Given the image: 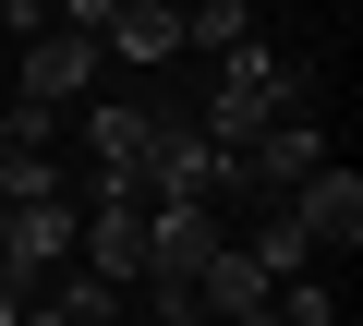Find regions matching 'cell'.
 <instances>
[{
  "instance_id": "1",
  "label": "cell",
  "mask_w": 363,
  "mask_h": 326,
  "mask_svg": "<svg viewBox=\"0 0 363 326\" xmlns=\"http://www.w3.org/2000/svg\"><path fill=\"white\" fill-rule=\"evenodd\" d=\"M291 109H315V85H303V61H279L267 37H242L230 61H218V85H206V109H194V133L230 157V145H255L267 121H291Z\"/></svg>"
},
{
  "instance_id": "2",
  "label": "cell",
  "mask_w": 363,
  "mask_h": 326,
  "mask_svg": "<svg viewBox=\"0 0 363 326\" xmlns=\"http://www.w3.org/2000/svg\"><path fill=\"white\" fill-rule=\"evenodd\" d=\"M218 242H230L218 206H145V278H133V290H194Z\"/></svg>"
},
{
  "instance_id": "3",
  "label": "cell",
  "mask_w": 363,
  "mask_h": 326,
  "mask_svg": "<svg viewBox=\"0 0 363 326\" xmlns=\"http://www.w3.org/2000/svg\"><path fill=\"white\" fill-rule=\"evenodd\" d=\"M279 206H291V230L315 242V266H339V254L363 242V170H339V157H327V170H303Z\"/></svg>"
},
{
  "instance_id": "4",
  "label": "cell",
  "mask_w": 363,
  "mask_h": 326,
  "mask_svg": "<svg viewBox=\"0 0 363 326\" xmlns=\"http://www.w3.org/2000/svg\"><path fill=\"white\" fill-rule=\"evenodd\" d=\"M97 73H109V49H97V37L37 25V37H25V61H13V97H25V109H61V97H97Z\"/></svg>"
},
{
  "instance_id": "5",
  "label": "cell",
  "mask_w": 363,
  "mask_h": 326,
  "mask_svg": "<svg viewBox=\"0 0 363 326\" xmlns=\"http://www.w3.org/2000/svg\"><path fill=\"white\" fill-rule=\"evenodd\" d=\"M85 157H97L109 182H133V194H145V157H157V109H133V97H97V109H85Z\"/></svg>"
},
{
  "instance_id": "6",
  "label": "cell",
  "mask_w": 363,
  "mask_h": 326,
  "mask_svg": "<svg viewBox=\"0 0 363 326\" xmlns=\"http://www.w3.org/2000/svg\"><path fill=\"white\" fill-rule=\"evenodd\" d=\"M109 61H182V13H169V0H121V13H109V37H97Z\"/></svg>"
},
{
  "instance_id": "7",
  "label": "cell",
  "mask_w": 363,
  "mask_h": 326,
  "mask_svg": "<svg viewBox=\"0 0 363 326\" xmlns=\"http://www.w3.org/2000/svg\"><path fill=\"white\" fill-rule=\"evenodd\" d=\"M242 254H255V278H315V242L291 230V206H242V230H230Z\"/></svg>"
},
{
  "instance_id": "8",
  "label": "cell",
  "mask_w": 363,
  "mask_h": 326,
  "mask_svg": "<svg viewBox=\"0 0 363 326\" xmlns=\"http://www.w3.org/2000/svg\"><path fill=\"white\" fill-rule=\"evenodd\" d=\"M255 37V0H182V49H194V61H230Z\"/></svg>"
},
{
  "instance_id": "9",
  "label": "cell",
  "mask_w": 363,
  "mask_h": 326,
  "mask_svg": "<svg viewBox=\"0 0 363 326\" xmlns=\"http://www.w3.org/2000/svg\"><path fill=\"white\" fill-rule=\"evenodd\" d=\"M279 326H339V290H327V266H315V278H279Z\"/></svg>"
},
{
  "instance_id": "10",
  "label": "cell",
  "mask_w": 363,
  "mask_h": 326,
  "mask_svg": "<svg viewBox=\"0 0 363 326\" xmlns=\"http://www.w3.org/2000/svg\"><path fill=\"white\" fill-rule=\"evenodd\" d=\"M0 157H13V109H0Z\"/></svg>"
},
{
  "instance_id": "11",
  "label": "cell",
  "mask_w": 363,
  "mask_h": 326,
  "mask_svg": "<svg viewBox=\"0 0 363 326\" xmlns=\"http://www.w3.org/2000/svg\"><path fill=\"white\" fill-rule=\"evenodd\" d=\"M0 25H13V0H0Z\"/></svg>"
}]
</instances>
